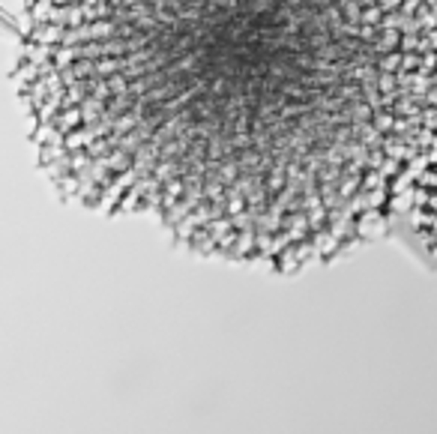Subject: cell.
<instances>
[{
	"label": "cell",
	"instance_id": "cell-1",
	"mask_svg": "<svg viewBox=\"0 0 437 434\" xmlns=\"http://www.w3.org/2000/svg\"><path fill=\"white\" fill-rule=\"evenodd\" d=\"M45 174L216 258L299 270L431 231L434 0H21Z\"/></svg>",
	"mask_w": 437,
	"mask_h": 434
}]
</instances>
